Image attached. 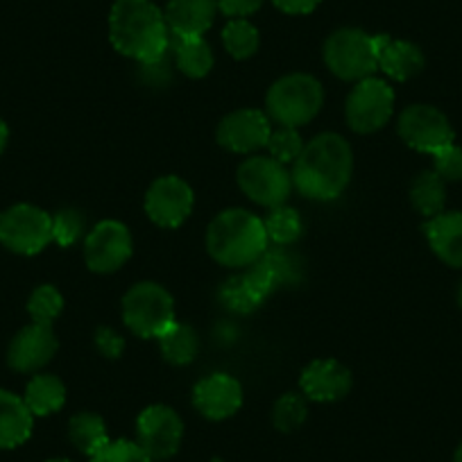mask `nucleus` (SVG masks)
<instances>
[{"label":"nucleus","instance_id":"1","mask_svg":"<svg viewBox=\"0 0 462 462\" xmlns=\"http://www.w3.org/2000/svg\"><path fill=\"white\" fill-rule=\"evenodd\" d=\"M354 152L340 134L324 132L304 145L292 163V186L309 199L328 202L345 193L352 181Z\"/></svg>","mask_w":462,"mask_h":462},{"label":"nucleus","instance_id":"2","mask_svg":"<svg viewBox=\"0 0 462 462\" xmlns=\"http://www.w3.org/2000/svg\"><path fill=\"white\" fill-rule=\"evenodd\" d=\"M109 39L121 55L157 64L171 51L166 16L152 0H116L109 14Z\"/></svg>","mask_w":462,"mask_h":462},{"label":"nucleus","instance_id":"3","mask_svg":"<svg viewBox=\"0 0 462 462\" xmlns=\"http://www.w3.org/2000/svg\"><path fill=\"white\" fill-rule=\"evenodd\" d=\"M263 220L247 208H225L207 229V250L225 268H247L268 250Z\"/></svg>","mask_w":462,"mask_h":462},{"label":"nucleus","instance_id":"4","mask_svg":"<svg viewBox=\"0 0 462 462\" xmlns=\"http://www.w3.org/2000/svg\"><path fill=\"white\" fill-rule=\"evenodd\" d=\"M324 88L309 73H291L279 78L265 96V114L282 127H301L322 111Z\"/></svg>","mask_w":462,"mask_h":462},{"label":"nucleus","instance_id":"5","mask_svg":"<svg viewBox=\"0 0 462 462\" xmlns=\"http://www.w3.org/2000/svg\"><path fill=\"white\" fill-rule=\"evenodd\" d=\"M322 55L327 69L345 82H361L379 69L374 37L358 28L336 30L324 42Z\"/></svg>","mask_w":462,"mask_h":462},{"label":"nucleus","instance_id":"6","mask_svg":"<svg viewBox=\"0 0 462 462\" xmlns=\"http://www.w3.org/2000/svg\"><path fill=\"white\" fill-rule=\"evenodd\" d=\"M123 322L134 336L159 337L175 322V301L154 282L134 283L123 297Z\"/></svg>","mask_w":462,"mask_h":462},{"label":"nucleus","instance_id":"7","mask_svg":"<svg viewBox=\"0 0 462 462\" xmlns=\"http://www.w3.org/2000/svg\"><path fill=\"white\" fill-rule=\"evenodd\" d=\"M52 241V216L34 204H14L0 213V245L14 254L34 256Z\"/></svg>","mask_w":462,"mask_h":462},{"label":"nucleus","instance_id":"8","mask_svg":"<svg viewBox=\"0 0 462 462\" xmlns=\"http://www.w3.org/2000/svg\"><path fill=\"white\" fill-rule=\"evenodd\" d=\"M394 111V91L385 79L365 78L356 82L345 105L346 125L356 134H374L390 123Z\"/></svg>","mask_w":462,"mask_h":462},{"label":"nucleus","instance_id":"9","mask_svg":"<svg viewBox=\"0 0 462 462\" xmlns=\"http://www.w3.org/2000/svg\"><path fill=\"white\" fill-rule=\"evenodd\" d=\"M238 186L252 202L261 204L265 208H274L286 204L292 190V175L283 163L273 157H256L245 159L238 166L236 172Z\"/></svg>","mask_w":462,"mask_h":462},{"label":"nucleus","instance_id":"10","mask_svg":"<svg viewBox=\"0 0 462 462\" xmlns=\"http://www.w3.org/2000/svg\"><path fill=\"white\" fill-rule=\"evenodd\" d=\"M399 136L408 148L424 154H435L456 139L447 114L433 105H411L402 111L397 123Z\"/></svg>","mask_w":462,"mask_h":462},{"label":"nucleus","instance_id":"11","mask_svg":"<svg viewBox=\"0 0 462 462\" xmlns=\"http://www.w3.org/2000/svg\"><path fill=\"white\" fill-rule=\"evenodd\" d=\"M134 241L127 225L118 220H102L84 238V261L97 274H111L130 261Z\"/></svg>","mask_w":462,"mask_h":462},{"label":"nucleus","instance_id":"12","mask_svg":"<svg viewBox=\"0 0 462 462\" xmlns=\"http://www.w3.org/2000/svg\"><path fill=\"white\" fill-rule=\"evenodd\" d=\"M184 439V421L171 406L154 403L136 420V444L152 460H168L175 456Z\"/></svg>","mask_w":462,"mask_h":462},{"label":"nucleus","instance_id":"13","mask_svg":"<svg viewBox=\"0 0 462 462\" xmlns=\"http://www.w3.org/2000/svg\"><path fill=\"white\" fill-rule=\"evenodd\" d=\"M195 193L189 181L177 175H163L150 184L145 193V213L163 229H177L193 211Z\"/></svg>","mask_w":462,"mask_h":462},{"label":"nucleus","instance_id":"14","mask_svg":"<svg viewBox=\"0 0 462 462\" xmlns=\"http://www.w3.org/2000/svg\"><path fill=\"white\" fill-rule=\"evenodd\" d=\"M270 116L261 109H236L217 125V143L229 152L250 154L265 148L270 139Z\"/></svg>","mask_w":462,"mask_h":462},{"label":"nucleus","instance_id":"15","mask_svg":"<svg viewBox=\"0 0 462 462\" xmlns=\"http://www.w3.org/2000/svg\"><path fill=\"white\" fill-rule=\"evenodd\" d=\"M57 349H60V340H57L52 327L32 322L12 337L10 349H7V363L12 370L21 372V374H34L55 358Z\"/></svg>","mask_w":462,"mask_h":462},{"label":"nucleus","instance_id":"16","mask_svg":"<svg viewBox=\"0 0 462 462\" xmlns=\"http://www.w3.org/2000/svg\"><path fill=\"white\" fill-rule=\"evenodd\" d=\"M193 403L202 417L222 421L234 417L243 406V385L225 372H216L199 381L193 388Z\"/></svg>","mask_w":462,"mask_h":462},{"label":"nucleus","instance_id":"17","mask_svg":"<svg viewBox=\"0 0 462 462\" xmlns=\"http://www.w3.org/2000/svg\"><path fill=\"white\" fill-rule=\"evenodd\" d=\"M352 372L333 358H318L301 372L300 385L310 402H337L352 390Z\"/></svg>","mask_w":462,"mask_h":462},{"label":"nucleus","instance_id":"18","mask_svg":"<svg viewBox=\"0 0 462 462\" xmlns=\"http://www.w3.org/2000/svg\"><path fill=\"white\" fill-rule=\"evenodd\" d=\"M374 43L379 69L394 82H408L424 70V52L412 42L393 39L390 34H376Z\"/></svg>","mask_w":462,"mask_h":462},{"label":"nucleus","instance_id":"19","mask_svg":"<svg viewBox=\"0 0 462 462\" xmlns=\"http://www.w3.org/2000/svg\"><path fill=\"white\" fill-rule=\"evenodd\" d=\"M426 241L442 263L462 268V211H442L424 225Z\"/></svg>","mask_w":462,"mask_h":462},{"label":"nucleus","instance_id":"20","mask_svg":"<svg viewBox=\"0 0 462 462\" xmlns=\"http://www.w3.org/2000/svg\"><path fill=\"white\" fill-rule=\"evenodd\" d=\"M216 12L217 0H168L163 16L172 37H204Z\"/></svg>","mask_w":462,"mask_h":462},{"label":"nucleus","instance_id":"21","mask_svg":"<svg viewBox=\"0 0 462 462\" xmlns=\"http://www.w3.org/2000/svg\"><path fill=\"white\" fill-rule=\"evenodd\" d=\"M34 415L23 397L0 388V451L25 444L32 435Z\"/></svg>","mask_w":462,"mask_h":462},{"label":"nucleus","instance_id":"22","mask_svg":"<svg viewBox=\"0 0 462 462\" xmlns=\"http://www.w3.org/2000/svg\"><path fill=\"white\" fill-rule=\"evenodd\" d=\"M25 406L34 417H48L60 412L66 403V385L55 374H34L25 385Z\"/></svg>","mask_w":462,"mask_h":462},{"label":"nucleus","instance_id":"23","mask_svg":"<svg viewBox=\"0 0 462 462\" xmlns=\"http://www.w3.org/2000/svg\"><path fill=\"white\" fill-rule=\"evenodd\" d=\"M171 48L175 52L177 69L190 79H202L213 69V51L204 37H172Z\"/></svg>","mask_w":462,"mask_h":462},{"label":"nucleus","instance_id":"24","mask_svg":"<svg viewBox=\"0 0 462 462\" xmlns=\"http://www.w3.org/2000/svg\"><path fill=\"white\" fill-rule=\"evenodd\" d=\"M69 439L79 453L93 457L100 448H105L111 442L106 433V424L96 412H78L69 421Z\"/></svg>","mask_w":462,"mask_h":462},{"label":"nucleus","instance_id":"25","mask_svg":"<svg viewBox=\"0 0 462 462\" xmlns=\"http://www.w3.org/2000/svg\"><path fill=\"white\" fill-rule=\"evenodd\" d=\"M411 202L426 220L439 216L447 204V181L435 171L420 172L411 186Z\"/></svg>","mask_w":462,"mask_h":462},{"label":"nucleus","instance_id":"26","mask_svg":"<svg viewBox=\"0 0 462 462\" xmlns=\"http://www.w3.org/2000/svg\"><path fill=\"white\" fill-rule=\"evenodd\" d=\"M162 354L171 365H189L195 356H198L199 340L198 333L190 324L186 322H172L162 336L157 337Z\"/></svg>","mask_w":462,"mask_h":462},{"label":"nucleus","instance_id":"27","mask_svg":"<svg viewBox=\"0 0 462 462\" xmlns=\"http://www.w3.org/2000/svg\"><path fill=\"white\" fill-rule=\"evenodd\" d=\"M263 225L265 231H268V241H273L279 247L292 245L304 234V222H301L300 211L292 207H286V204L270 208Z\"/></svg>","mask_w":462,"mask_h":462},{"label":"nucleus","instance_id":"28","mask_svg":"<svg viewBox=\"0 0 462 462\" xmlns=\"http://www.w3.org/2000/svg\"><path fill=\"white\" fill-rule=\"evenodd\" d=\"M222 43L234 60H250L259 51L261 34L247 19H231L222 30Z\"/></svg>","mask_w":462,"mask_h":462},{"label":"nucleus","instance_id":"29","mask_svg":"<svg viewBox=\"0 0 462 462\" xmlns=\"http://www.w3.org/2000/svg\"><path fill=\"white\" fill-rule=\"evenodd\" d=\"M61 309H64V297L51 283H43V286L34 288L28 300V313L32 318V322L37 324L52 327V322L60 318Z\"/></svg>","mask_w":462,"mask_h":462},{"label":"nucleus","instance_id":"30","mask_svg":"<svg viewBox=\"0 0 462 462\" xmlns=\"http://www.w3.org/2000/svg\"><path fill=\"white\" fill-rule=\"evenodd\" d=\"M309 417V408H306V399L297 393H286L283 397L277 399L273 408V424L274 429L282 433H292L300 429Z\"/></svg>","mask_w":462,"mask_h":462},{"label":"nucleus","instance_id":"31","mask_svg":"<svg viewBox=\"0 0 462 462\" xmlns=\"http://www.w3.org/2000/svg\"><path fill=\"white\" fill-rule=\"evenodd\" d=\"M265 148H268L270 157L277 159V162L283 163V166H288V163L297 162V157H300L301 150H304V141H301L297 127L279 125L277 130L270 132V139Z\"/></svg>","mask_w":462,"mask_h":462},{"label":"nucleus","instance_id":"32","mask_svg":"<svg viewBox=\"0 0 462 462\" xmlns=\"http://www.w3.org/2000/svg\"><path fill=\"white\" fill-rule=\"evenodd\" d=\"M84 220L78 208H61L57 216H52V241L61 247H70L84 236Z\"/></svg>","mask_w":462,"mask_h":462},{"label":"nucleus","instance_id":"33","mask_svg":"<svg viewBox=\"0 0 462 462\" xmlns=\"http://www.w3.org/2000/svg\"><path fill=\"white\" fill-rule=\"evenodd\" d=\"M91 462H154L143 448L132 439H111L105 448L91 457Z\"/></svg>","mask_w":462,"mask_h":462},{"label":"nucleus","instance_id":"34","mask_svg":"<svg viewBox=\"0 0 462 462\" xmlns=\"http://www.w3.org/2000/svg\"><path fill=\"white\" fill-rule=\"evenodd\" d=\"M433 171L444 181H462V148L456 143L438 150L433 154Z\"/></svg>","mask_w":462,"mask_h":462},{"label":"nucleus","instance_id":"35","mask_svg":"<svg viewBox=\"0 0 462 462\" xmlns=\"http://www.w3.org/2000/svg\"><path fill=\"white\" fill-rule=\"evenodd\" d=\"M96 346L97 352L102 354L105 358H118L123 354V349H125V340H123L118 333L114 331V328L109 327H100L96 331Z\"/></svg>","mask_w":462,"mask_h":462},{"label":"nucleus","instance_id":"36","mask_svg":"<svg viewBox=\"0 0 462 462\" xmlns=\"http://www.w3.org/2000/svg\"><path fill=\"white\" fill-rule=\"evenodd\" d=\"M265 0H217V10L231 19H245L261 10Z\"/></svg>","mask_w":462,"mask_h":462},{"label":"nucleus","instance_id":"37","mask_svg":"<svg viewBox=\"0 0 462 462\" xmlns=\"http://www.w3.org/2000/svg\"><path fill=\"white\" fill-rule=\"evenodd\" d=\"M273 3L286 14H310L322 0H273Z\"/></svg>","mask_w":462,"mask_h":462},{"label":"nucleus","instance_id":"38","mask_svg":"<svg viewBox=\"0 0 462 462\" xmlns=\"http://www.w3.org/2000/svg\"><path fill=\"white\" fill-rule=\"evenodd\" d=\"M7 141H10V127H7V123L0 118V154L5 152Z\"/></svg>","mask_w":462,"mask_h":462},{"label":"nucleus","instance_id":"39","mask_svg":"<svg viewBox=\"0 0 462 462\" xmlns=\"http://www.w3.org/2000/svg\"><path fill=\"white\" fill-rule=\"evenodd\" d=\"M453 462H462V442H460V447L456 448V456H453Z\"/></svg>","mask_w":462,"mask_h":462},{"label":"nucleus","instance_id":"40","mask_svg":"<svg viewBox=\"0 0 462 462\" xmlns=\"http://www.w3.org/2000/svg\"><path fill=\"white\" fill-rule=\"evenodd\" d=\"M48 462H70V460H66V457H52V460H48Z\"/></svg>","mask_w":462,"mask_h":462},{"label":"nucleus","instance_id":"41","mask_svg":"<svg viewBox=\"0 0 462 462\" xmlns=\"http://www.w3.org/2000/svg\"><path fill=\"white\" fill-rule=\"evenodd\" d=\"M457 304L462 306V286H460V291H457Z\"/></svg>","mask_w":462,"mask_h":462}]
</instances>
